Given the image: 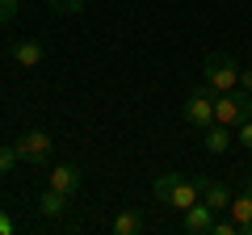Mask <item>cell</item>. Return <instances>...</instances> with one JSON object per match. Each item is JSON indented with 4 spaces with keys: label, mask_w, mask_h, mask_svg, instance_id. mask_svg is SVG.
I'll return each mask as SVG.
<instances>
[{
    "label": "cell",
    "mask_w": 252,
    "mask_h": 235,
    "mask_svg": "<svg viewBox=\"0 0 252 235\" xmlns=\"http://www.w3.org/2000/svg\"><path fill=\"white\" fill-rule=\"evenodd\" d=\"M202 185H206V176H181V172H160L152 181V193L160 206H172L181 214V210H189L193 202H202Z\"/></svg>",
    "instance_id": "1"
},
{
    "label": "cell",
    "mask_w": 252,
    "mask_h": 235,
    "mask_svg": "<svg viewBox=\"0 0 252 235\" xmlns=\"http://www.w3.org/2000/svg\"><path fill=\"white\" fill-rule=\"evenodd\" d=\"M198 88L210 92V97L240 88V63H235L227 51H210L206 59H202V84H198Z\"/></svg>",
    "instance_id": "2"
},
{
    "label": "cell",
    "mask_w": 252,
    "mask_h": 235,
    "mask_svg": "<svg viewBox=\"0 0 252 235\" xmlns=\"http://www.w3.org/2000/svg\"><path fill=\"white\" fill-rule=\"evenodd\" d=\"M252 118V92L244 88H231V92H219L215 97V122H223V126H240V122H248Z\"/></svg>",
    "instance_id": "3"
},
{
    "label": "cell",
    "mask_w": 252,
    "mask_h": 235,
    "mask_svg": "<svg viewBox=\"0 0 252 235\" xmlns=\"http://www.w3.org/2000/svg\"><path fill=\"white\" fill-rule=\"evenodd\" d=\"M13 143H17L21 164H30V168H42V164L51 160V135H46V130H21Z\"/></svg>",
    "instance_id": "4"
},
{
    "label": "cell",
    "mask_w": 252,
    "mask_h": 235,
    "mask_svg": "<svg viewBox=\"0 0 252 235\" xmlns=\"http://www.w3.org/2000/svg\"><path fill=\"white\" fill-rule=\"evenodd\" d=\"M181 118H185L193 130H206L210 122H215V97L202 92V88H193L185 101H181Z\"/></svg>",
    "instance_id": "5"
},
{
    "label": "cell",
    "mask_w": 252,
    "mask_h": 235,
    "mask_svg": "<svg viewBox=\"0 0 252 235\" xmlns=\"http://www.w3.org/2000/svg\"><path fill=\"white\" fill-rule=\"evenodd\" d=\"M215 218H219V214L206 206V202H193L189 210H181V218H177V231H181V235H210Z\"/></svg>",
    "instance_id": "6"
},
{
    "label": "cell",
    "mask_w": 252,
    "mask_h": 235,
    "mask_svg": "<svg viewBox=\"0 0 252 235\" xmlns=\"http://www.w3.org/2000/svg\"><path fill=\"white\" fill-rule=\"evenodd\" d=\"M227 214L240 223L244 235H252V168L244 172V181H240V193L231 198V206H227Z\"/></svg>",
    "instance_id": "7"
},
{
    "label": "cell",
    "mask_w": 252,
    "mask_h": 235,
    "mask_svg": "<svg viewBox=\"0 0 252 235\" xmlns=\"http://www.w3.org/2000/svg\"><path fill=\"white\" fill-rule=\"evenodd\" d=\"M46 185H51V189H59V193H67V198H76V193H80V185H84V172L76 168V164H55V168L46 172Z\"/></svg>",
    "instance_id": "8"
},
{
    "label": "cell",
    "mask_w": 252,
    "mask_h": 235,
    "mask_svg": "<svg viewBox=\"0 0 252 235\" xmlns=\"http://www.w3.org/2000/svg\"><path fill=\"white\" fill-rule=\"evenodd\" d=\"M9 55H13V63H17V67H26V72H30V67H42L46 46H42V42H34V38H17Z\"/></svg>",
    "instance_id": "9"
},
{
    "label": "cell",
    "mask_w": 252,
    "mask_h": 235,
    "mask_svg": "<svg viewBox=\"0 0 252 235\" xmlns=\"http://www.w3.org/2000/svg\"><path fill=\"white\" fill-rule=\"evenodd\" d=\"M67 206H72V198L46 185V189L38 193V206H34V210H38V214H42V218H63V214H67Z\"/></svg>",
    "instance_id": "10"
},
{
    "label": "cell",
    "mask_w": 252,
    "mask_h": 235,
    "mask_svg": "<svg viewBox=\"0 0 252 235\" xmlns=\"http://www.w3.org/2000/svg\"><path fill=\"white\" fill-rule=\"evenodd\" d=\"M231 143H235V135H231V126H223V122H210V126L202 130V147H206L210 155H223Z\"/></svg>",
    "instance_id": "11"
},
{
    "label": "cell",
    "mask_w": 252,
    "mask_h": 235,
    "mask_svg": "<svg viewBox=\"0 0 252 235\" xmlns=\"http://www.w3.org/2000/svg\"><path fill=\"white\" fill-rule=\"evenodd\" d=\"M202 202H206L215 214H227V206H231V189H227L223 181H210V176H206V185H202Z\"/></svg>",
    "instance_id": "12"
},
{
    "label": "cell",
    "mask_w": 252,
    "mask_h": 235,
    "mask_svg": "<svg viewBox=\"0 0 252 235\" xmlns=\"http://www.w3.org/2000/svg\"><path fill=\"white\" fill-rule=\"evenodd\" d=\"M143 227H147L143 210H135V206H130V210H122V214H118L114 223H109V231H114V235H139Z\"/></svg>",
    "instance_id": "13"
},
{
    "label": "cell",
    "mask_w": 252,
    "mask_h": 235,
    "mask_svg": "<svg viewBox=\"0 0 252 235\" xmlns=\"http://www.w3.org/2000/svg\"><path fill=\"white\" fill-rule=\"evenodd\" d=\"M21 164V155H17V143H4L0 147V176H9L13 168Z\"/></svg>",
    "instance_id": "14"
},
{
    "label": "cell",
    "mask_w": 252,
    "mask_h": 235,
    "mask_svg": "<svg viewBox=\"0 0 252 235\" xmlns=\"http://www.w3.org/2000/svg\"><path fill=\"white\" fill-rule=\"evenodd\" d=\"M84 4H89V0H51V9L59 13V17H76V13H84Z\"/></svg>",
    "instance_id": "15"
},
{
    "label": "cell",
    "mask_w": 252,
    "mask_h": 235,
    "mask_svg": "<svg viewBox=\"0 0 252 235\" xmlns=\"http://www.w3.org/2000/svg\"><path fill=\"white\" fill-rule=\"evenodd\" d=\"M210 235H240V223H235L231 214H223V218H215V227H210Z\"/></svg>",
    "instance_id": "16"
},
{
    "label": "cell",
    "mask_w": 252,
    "mask_h": 235,
    "mask_svg": "<svg viewBox=\"0 0 252 235\" xmlns=\"http://www.w3.org/2000/svg\"><path fill=\"white\" fill-rule=\"evenodd\" d=\"M235 143H240L244 151H252V118H248V122H240V126H235Z\"/></svg>",
    "instance_id": "17"
},
{
    "label": "cell",
    "mask_w": 252,
    "mask_h": 235,
    "mask_svg": "<svg viewBox=\"0 0 252 235\" xmlns=\"http://www.w3.org/2000/svg\"><path fill=\"white\" fill-rule=\"evenodd\" d=\"M17 4L21 0H0V26H9V21L17 17Z\"/></svg>",
    "instance_id": "18"
},
{
    "label": "cell",
    "mask_w": 252,
    "mask_h": 235,
    "mask_svg": "<svg viewBox=\"0 0 252 235\" xmlns=\"http://www.w3.org/2000/svg\"><path fill=\"white\" fill-rule=\"evenodd\" d=\"M240 88L252 92V67H240Z\"/></svg>",
    "instance_id": "19"
},
{
    "label": "cell",
    "mask_w": 252,
    "mask_h": 235,
    "mask_svg": "<svg viewBox=\"0 0 252 235\" xmlns=\"http://www.w3.org/2000/svg\"><path fill=\"white\" fill-rule=\"evenodd\" d=\"M13 227H17V223H13V218L0 210V235H13Z\"/></svg>",
    "instance_id": "20"
}]
</instances>
